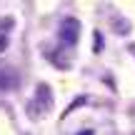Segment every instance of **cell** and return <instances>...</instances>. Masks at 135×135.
Segmentation results:
<instances>
[{
	"mask_svg": "<svg viewBox=\"0 0 135 135\" xmlns=\"http://www.w3.org/2000/svg\"><path fill=\"white\" fill-rule=\"evenodd\" d=\"M50 110H53V90H50L48 83H38L33 98L25 105V113H28L30 120H43V118H48Z\"/></svg>",
	"mask_w": 135,
	"mask_h": 135,
	"instance_id": "1",
	"label": "cell"
},
{
	"mask_svg": "<svg viewBox=\"0 0 135 135\" xmlns=\"http://www.w3.org/2000/svg\"><path fill=\"white\" fill-rule=\"evenodd\" d=\"M58 38H60V48L73 50L78 38H80V20L78 18H65L58 28Z\"/></svg>",
	"mask_w": 135,
	"mask_h": 135,
	"instance_id": "2",
	"label": "cell"
},
{
	"mask_svg": "<svg viewBox=\"0 0 135 135\" xmlns=\"http://www.w3.org/2000/svg\"><path fill=\"white\" fill-rule=\"evenodd\" d=\"M18 85H20L18 70L10 68V65H3V68H0V93H13Z\"/></svg>",
	"mask_w": 135,
	"mask_h": 135,
	"instance_id": "3",
	"label": "cell"
},
{
	"mask_svg": "<svg viewBox=\"0 0 135 135\" xmlns=\"http://www.w3.org/2000/svg\"><path fill=\"white\" fill-rule=\"evenodd\" d=\"M93 40H95V45H93V50H95V53H100V50H103V40H100V30H95V35H93Z\"/></svg>",
	"mask_w": 135,
	"mask_h": 135,
	"instance_id": "4",
	"label": "cell"
},
{
	"mask_svg": "<svg viewBox=\"0 0 135 135\" xmlns=\"http://www.w3.org/2000/svg\"><path fill=\"white\" fill-rule=\"evenodd\" d=\"M5 50H8V35L0 33V53H5Z\"/></svg>",
	"mask_w": 135,
	"mask_h": 135,
	"instance_id": "5",
	"label": "cell"
},
{
	"mask_svg": "<svg viewBox=\"0 0 135 135\" xmlns=\"http://www.w3.org/2000/svg\"><path fill=\"white\" fill-rule=\"evenodd\" d=\"M78 135H93V133H90V130H88V133H78Z\"/></svg>",
	"mask_w": 135,
	"mask_h": 135,
	"instance_id": "6",
	"label": "cell"
}]
</instances>
